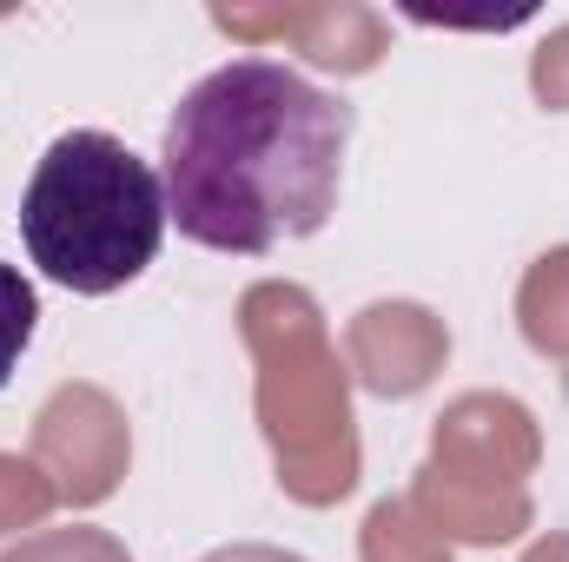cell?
<instances>
[{"instance_id":"cell-1","label":"cell","mask_w":569,"mask_h":562,"mask_svg":"<svg viewBox=\"0 0 569 562\" xmlns=\"http://www.w3.org/2000/svg\"><path fill=\"white\" fill-rule=\"evenodd\" d=\"M351 100L311 87L298 67L246 53L212 67L166 120L159 185L179 239L232 259H266L331 225Z\"/></svg>"},{"instance_id":"cell-2","label":"cell","mask_w":569,"mask_h":562,"mask_svg":"<svg viewBox=\"0 0 569 562\" xmlns=\"http://www.w3.org/2000/svg\"><path fill=\"white\" fill-rule=\"evenodd\" d=\"M166 185L159 165L140 159L127 140L100 127H73L40 152L27 199H20V239L40 279L73 298L127 291L166 245Z\"/></svg>"},{"instance_id":"cell-3","label":"cell","mask_w":569,"mask_h":562,"mask_svg":"<svg viewBox=\"0 0 569 562\" xmlns=\"http://www.w3.org/2000/svg\"><path fill=\"white\" fill-rule=\"evenodd\" d=\"M33 331H40V291H33V279H27L20 265L0 259V391H7V378L20 371Z\"/></svg>"}]
</instances>
